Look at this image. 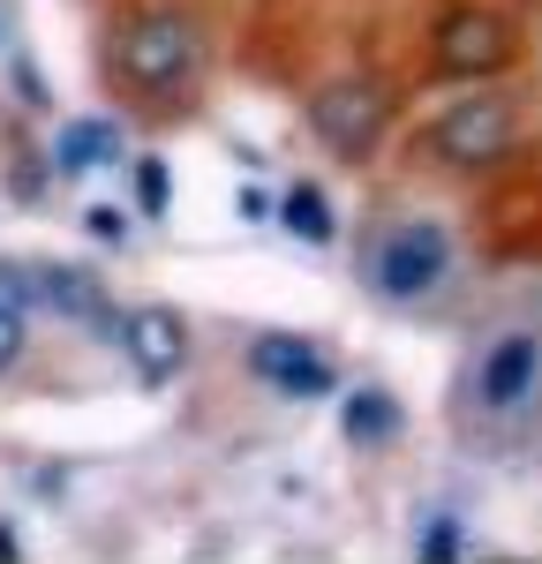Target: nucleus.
I'll use <instances>...</instances> for the list:
<instances>
[{"label": "nucleus", "instance_id": "obj_6", "mask_svg": "<svg viewBox=\"0 0 542 564\" xmlns=\"http://www.w3.org/2000/svg\"><path fill=\"white\" fill-rule=\"evenodd\" d=\"M535 61L528 0H430L422 15V76L430 90L505 84Z\"/></svg>", "mask_w": 542, "mask_h": 564}, {"label": "nucleus", "instance_id": "obj_4", "mask_svg": "<svg viewBox=\"0 0 542 564\" xmlns=\"http://www.w3.org/2000/svg\"><path fill=\"white\" fill-rule=\"evenodd\" d=\"M535 151V90L520 76L505 84H467L445 90L430 113H414L400 135L406 174L422 181H459V188H490Z\"/></svg>", "mask_w": 542, "mask_h": 564}, {"label": "nucleus", "instance_id": "obj_8", "mask_svg": "<svg viewBox=\"0 0 542 564\" xmlns=\"http://www.w3.org/2000/svg\"><path fill=\"white\" fill-rule=\"evenodd\" d=\"M113 354L129 361V377L143 391H174L196 369V316L181 302H121Z\"/></svg>", "mask_w": 542, "mask_h": 564}, {"label": "nucleus", "instance_id": "obj_13", "mask_svg": "<svg viewBox=\"0 0 542 564\" xmlns=\"http://www.w3.org/2000/svg\"><path fill=\"white\" fill-rule=\"evenodd\" d=\"M39 302H31V257H0V384L31 369L39 347Z\"/></svg>", "mask_w": 542, "mask_h": 564}, {"label": "nucleus", "instance_id": "obj_18", "mask_svg": "<svg viewBox=\"0 0 542 564\" xmlns=\"http://www.w3.org/2000/svg\"><path fill=\"white\" fill-rule=\"evenodd\" d=\"M528 8H542V0H528Z\"/></svg>", "mask_w": 542, "mask_h": 564}, {"label": "nucleus", "instance_id": "obj_3", "mask_svg": "<svg viewBox=\"0 0 542 564\" xmlns=\"http://www.w3.org/2000/svg\"><path fill=\"white\" fill-rule=\"evenodd\" d=\"M347 279L384 324H459L475 308V241L422 196H369L347 241Z\"/></svg>", "mask_w": 542, "mask_h": 564}, {"label": "nucleus", "instance_id": "obj_5", "mask_svg": "<svg viewBox=\"0 0 542 564\" xmlns=\"http://www.w3.org/2000/svg\"><path fill=\"white\" fill-rule=\"evenodd\" d=\"M302 129H310V143L339 174H369V166H384L400 151L406 90L377 61H339V68L310 76V90H302Z\"/></svg>", "mask_w": 542, "mask_h": 564}, {"label": "nucleus", "instance_id": "obj_10", "mask_svg": "<svg viewBox=\"0 0 542 564\" xmlns=\"http://www.w3.org/2000/svg\"><path fill=\"white\" fill-rule=\"evenodd\" d=\"M129 113H76V121H61V135H45V174L53 181H90L106 174V166H129Z\"/></svg>", "mask_w": 542, "mask_h": 564}, {"label": "nucleus", "instance_id": "obj_1", "mask_svg": "<svg viewBox=\"0 0 542 564\" xmlns=\"http://www.w3.org/2000/svg\"><path fill=\"white\" fill-rule=\"evenodd\" d=\"M445 436L475 467L542 459V286H497L459 316Z\"/></svg>", "mask_w": 542, "mask_h": 564}, {"label": "nucleus", "instance_id": "obj_14", "mask_svg": "<svg viewBox=\"0 0 542 564\" xmlns=\"http://www.w3.org/2000/svg\"><path fill=\"white\" fill-rule=\"evenodd\" d=\"M271 218H279L294 241H310V249H332V241H339V212H332V196H324L316 181H279V188H271Z\"/></svg>", "mask_w": 542, "mask_h": 564}, {"label": "nucleus", "instance_id": "obj_15", "mask_svg": "<svg viewBox=\"0 0 542 564\" xmlns=\"http://www.w3.org/2000/svg\"><path fill=\"white\" fill-rule=\"evenodd\" d=\"M121 174H129V204H136V218H143V226H159V218L174 212V166H166L159 151H136Z\"/></svg>", "mask_w": 542, "mask_h": 564}, {"label": "nucleus", "instance_id": "obj_11", "mask_svg": "<svg viewBox=\"0 0 542 564\" xmlns=\"http://www.w3.org/2000/svg\"><path fill=\"white\" fill-rule=\"evenodd\" d=\"M339 430H347V452L355 459H400L406 452V406L392 384H377V377H355V384L339 391Z\"/></svg>", "mask_w": 542, "mask_h": 564}, {"label": "nucleus", "instance_id": "obj_17", "mask_svg": "<svg viewBox=\"0 0 542 564\" xmlns=\"http://www.w3.org/2000/svg\"><path fill=\"white\" fill-rule=\"evenodd\" d=\"M15 31H23V15H15V0H0V61L15 53Z\"/></svg>", "mask_w": 542, "mask_h": 564}, {"label": "nucleus", "instance_id": "obj_16", "mask_svg": "<svg viewBox=\"0 0 542 564\" xmlns=\"http://www.w3.org/2000/svg\"><path fill=\"white\" fill-rule=\"evenodd\" d=\"M84 226H90V241H113V249H129V234L143 226V218H136V204H90Z\"/></svg>", "mask_w": 542, "mask_h": 564}, {"label": "nucleus", "instance_id": "obj_2", "mask_svg": "<svg viewBox=\"0 0 542 564\" xmlns=\"http://www.w3.org/2000/svg\"><path fill=\"white\" fill-rule=\"evenodd\" d=\"M90 68L136 129H188L219 84V31L196 0H106Z\"/></svg>", "mask_w": 542, "mask_h": 564}, {"label": "nucleus", "instance_id": "obj_12", "mask_svg": "<svg viewBox=\"0 0 542 564\" xmlns=\"http://www.w3.org/2000/svg\"><path fill=\"white\" fill-rule=\"evenodd\" d=\"M483 550V527H475V512L452 497V489H437V497H422L414 512H406V557L422 564H459Z\"/></svg>", "mask_w": 542, "mask_h": 564}, {"label": "nucleus", "instance_id": "obj_9", "mask_svg": "<svg viewBox=\"0 0 542 564\" xmlns=\"http://www.w3.org/2000/svg\"><path fill=\"white\" fill-rule=\"evenodd\" d=\"M31 302H39L45 324H61L76 339H98V347H113V332H121V302H113V286L90 263L31 257Z\"/></svg>", "mask_w": 542, "mask_h": 564}, {"label": "nucleus", "instance_id": "obj_7", "mask_svg": "<svg viewBox=\"0 0 542 564\" xmlns=\"http://www.w3.org/2000/svg\"><path fill=\"white\" fill-rule=\"evenodd\" d=\"M241 384L264 391L271 406H324V399H339L347 391V369H339V354L310 339V332H286V324H264V332H249L241 339Z\"/></svg>", "mask_w": 542, "mask_h": 564}]
</instances>
